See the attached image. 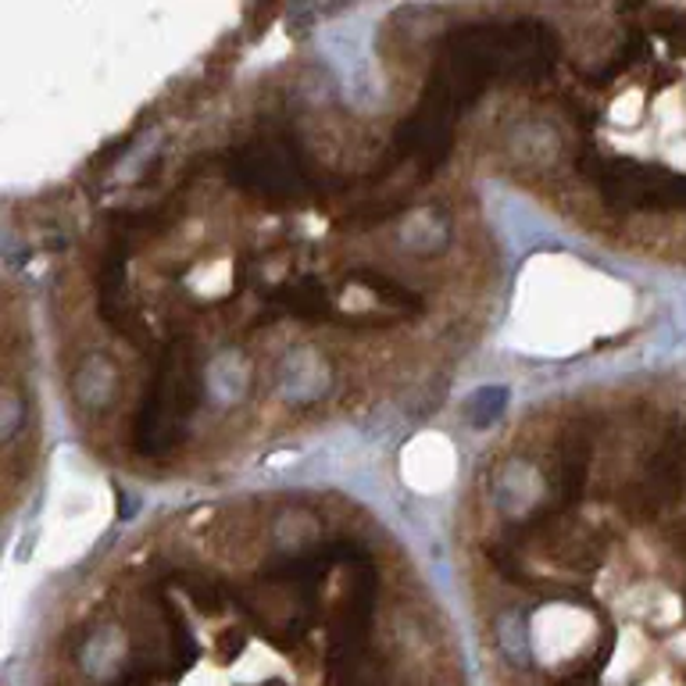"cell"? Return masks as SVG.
I'll use <instances>...</instances> for the list:
<instances>
[{
    "instance_id": "6da1fadb",
    "label": "cell",
    "mask_w": 686,
    "mask_h": 686,
    "mask_svg": "<svg viewBox=\"0 0 686 686\" xmlns=\"http://www.w3.org/2000/svg\"><path fill=\"white\" fill-rule=\"evenodd\" d=\"M508 408V390L504 386H487V390H476L472 398L465 401V415L472 425L487 429L490 422L501 419V411Z\"/></svg>"
}]
</instances>
